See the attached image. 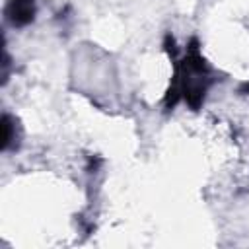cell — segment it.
I'll use <instances>...</instances> for the list:
<instances>
[{"mask_svg": "<svg viewBox=\"0 0 249 249\" xmlns=\"http://www.w3.org/2000/svg\"><path fill=\"white\" fill-rule=\"evenodd\" d=\"M6 16L14 25H27L35 18V2L33 0H8Z\"/></svg>", "mask_w": 249, "mask_h": 249, "instance_id": "6da1fadb", "label": "cell"}, {"mask_svg": "<svg viewBox=\"0 0 249 249\" xmlns=\"http://www.w3.org/2000/svg\"><path fill=\"white\" fill-rule=\"evenodd\" d=\"M2 128H4V136H2V148L6 150V148H10V144L14 142V123H12V119L8 117V115H4L2 117Z\"/></svg>", "mask_w": 249, "mask_h": 249, "instance_id": "7a4b0ae2", "label": "cell"}]
</instances>
